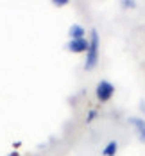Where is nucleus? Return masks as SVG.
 Returning a JSON list of instances; mask_svg holds the SVG:
<instances>
[{"mask_svg":"<svg viewBox=\"0 0 145 156\" xmlns=\"http://www.w3.org/2000/svg\"><path fill=\"white\" fill-rule=\"evenodd\" d=\"M54 4H56V5H66V4H68V0H56Z\"/></svg>","mask_w":145,"mask_h":156,"instance_id":"nucleus-9","label":"nucleus"},{"mask_svg":"<svg viewBox=\"0 0 145 156\" xmlns=\"http://www.w3.org/2000/svg\"><path fill=\"white\" fill-rule=\"evenodd\" d=\"M115 94V86H113L109 81H100L98 84H97V90H95V95L97 99L100 101V102H106V101H109Z\"/></svg>","mask_w":145,"mask_h":156,"instance_id":"nucleus-2","label":"nucleus"},{"mask_svg":"<svg viewBox=\"0 0 145 156\" xmlns=\"http://www.w3.org/2000/svg\"><path fill=\"white\" fill-rule=\"evenodd\" d=\"M116 149H118V144H116L115 140H111L106 147H104L102 154H104V156H115V154H116Z\"/></svg>","mask_w":145,"mask_h":156,"instance_id":"nucleus-6","label":"nucleus"},{"mask_svg":"<svg viewBox=\"0 0 145 156\" xmlns=\"http://www.w3.org/2000/svg\"><path fill=\"white\" fill-rule=\"evenodd\" d=\"M129 122L134 126V129L138 131L140 140L145 144V120H143V119H138V117H131V119H129Z\"/></svg>","mask_w":145,"mask_h":156,"instance_id":"nucleus-4","label":"nucleus"},{"mask_svg":"<svg viewBox=\"0 0 145 156\" xmlns=\"http://www.w3.org/2000/svg\"><path fill=\"white\" fill-rule=\"evenodd\" d=\"M95 117H97V111L95 109H90V113H88V117H86V122H91Z\"/></svg>","mask_w":145,"mask_h":156,"instance_id":"nucleus-7","label":"nucleus"},{"mask_svg":"<svg viewBox=\"0 0 145 156\" xmlns=\"http://www.w3.org/2000/svg\"><path fill=\"white\" fill-rule=\"evenodd\" d=\"M122 5H124V7H134L136 4H134V2H131V0H126V2H122Z\"/></svg>","mask_w":145,"mask_h":156,"instance_id":"nucleus-8","label":"nucleus"},{"mask_svg":"<svg viewBox=\"0 0 145 156\" xmlns=\"http://www.w3.org/2000/svg\"><path fill=\"white\" fill-rule=\"evenodd\" d=\"M9 156H20V154H18V153H11Z\"/></svg>","mask_w":145,"mask_h":156,"instance_id":"nucleus-11","label":"nucleus"},{"mask_svg":"<svg viewBox=\"0 0 145 156\" xmlns=\"http://www.w3.org/2000/svg\"><path fill=\"white\" fill-rule=\"evenodd\" d=\"M68 34L72 40H81V38H84V29H82V25H72Z\"/></svg>","mask_w":145,"mask_h":156,"instance_id":"nucleus-5","label":"nucleus"},{"mask_svg":"<svg viewBox=\"0 0 145 156\" xmlns=\"http://www.w3.org/2000/svg\"><path fill=\"white\" fill-rule=\"evenodd\" d=\"M88 47H90V40L86 38H81V40H70L66 48L74 54H79V52H88Z\"/></svg>","mask_w":145,"mask_h":156,"instance_id":"nucleus-3","label":"nucleus"},{"mask_svg":"<svg viewBox=\"0 0 145 156\" xmlns=\"http://www.w3.org/2000/svg\"><path fill=\"white\" fill-rule=\"evenodd\" d=\"M97 63H98V32L93 29L91 31V40H90V47H88V54H86L84 68L91 70V68L97 66Z\"/></svg>","mask_w":145,"mask_h":156,"instance_id":"nucleus-1","label":"nucleus"},{"mask_svg":"<svg viewBox=\"0 0 145 156\" xmlns=\"http://www.w3.org/2000/svg\"><path fill=\"white\" fill-rule=\"evenodd\" d=\"M142 109H143V113H145V102H142Z\"/></svg>","mask_w":145,"mask_h":156,"instance_id":"nucleus-10","label":"nucleus"}]
</instances>
